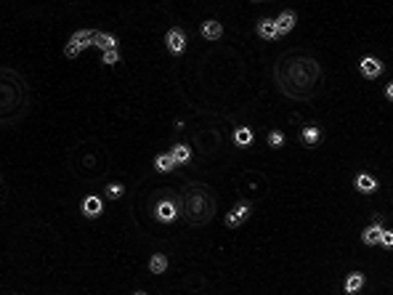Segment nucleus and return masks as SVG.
I'll return each instance as SVG.
<instances>
[{
  "label": "nucleus",
  "mask_w": 393,
  "mask_h": 295,
  "mask_svg": "<svg viewBox=\"0 0 393 295\" xmlns=\"http://www.w3.org/2000/svg\"><path fill=\"white\" fill-rule=\"evenodd\" d=\"M213 210H215V202L202 186H194V189L186 192V197H183V215H186L189 223H207L213 218Z\"/></svg>",
  "instance_id": "f257e3e1"
},
{
  "label": "nucleus",
  "mask_w": 393,
  "mask_h": 295,
  "mask_svg": "<svg viewBox=\"0 0 393 295\" xmlns=\"http://www.w3.org/2000/svg\"><path fill=\"white\" fill-rule=\"evenodd\" d=\"M359 67H361V75H364V77H380V75H383V61L375 59V56L361 59Z\"/></svg>",
  "instance_id": "f03ea898"
},
{
  "label": "nucleus",
  "mask_w": 393,
  "mask_h": 295,
  "mask_svg": "<svg viewBox=\"0 0 393 295\" xmlns=\"http://www.w3.org/2000/svg\"><path fill=\"white\" fill-rule=\"evenodd\" d=\"M247 215H250V205H244V202H242V205H236L234 210H231V213L226 215V226H229V229H236L244 218H247Z\"/></svg>",
  "instance_id": "7ed1b4c3"
},
{
  "label": "nucleus",
  "mask_w": 393,
  "mask_h": 295,
  "mask_svg": "<svg viewBox=\"0 0 393 295\" xmlns=\"http://www.w3.org/2000/svg\"><path fill=\"white\" fill-rule=\"evenodd\" d=\"M165 43H167V48H170L173 53H181L183 48H186V35L181 32V29H170L165 37Z\"/></svg>",
  "instance_id": "20e7f679"
},
{
  "label": "nucleus",
  "mask_w": 393,
  "mask_h": 295,
  "mask_svg": "<svg viewBox=\"0 0 393 295\" xmlns=\"http://www.w3.org/2000/svg\"><path fill=\"white\" fill-rule=\"evenodd\" d=\"M154 215H157L159 221H173L175 215H178V207H175V205L170 202V199H165V202H159V205H157Z\"/></svg>",
  "instance_id": "39448f33"
},
{
  "label": "nucleus",
  "mask_w": 393,
  "mask_h": 295,
  "mask_svg": "<svg viewBox=\"0 0 393 295\" xmlns=\"http://www.w3.org/2000/svg\"><path fill=\"white\" fill-rule=\"evenodd\" d=\"M292 27H295V13H292V11L279 13V19H276V32H279V35H287Z\"/></svg>",
  "instance_id": "423d86ee"
},
{
  "label": "nucleus",
  "mask_w": 393,
  "mask_h": 295,
  "mask_svg": "<svg viewBox=\"0 0 393 295\" xmlns=\"http://www.w3.org/2000/svg\"><path fill=\"white\" fill-rule=\"evenodd\" d=\"M258 35L263 37V40H274L276 35V21L274 19H263V21H258Z\"/></svg>",
  "instance_id": "0eeeda50"
},
{
  "label": "nucleus",
  "mask_w": 393,
  "mask_h": 295,
  "mask_svg": "<svg viewBox=\"0 0 393 295\" xmlns=\"http://www.w3.org/2000/svg\"><path fill=\"white\" fill-rule=\"evenodd\" d=\"M383 226L380 223H375V226H369V229H364V234H361V239H364V245H377L383 239Z\"/></svg>",
  "instance_id": "6e6552de"
},
{
  "label": "nucleus",
  "mask_w": 393,
  "mask_h": 295,
  "mask_svg": "<svg viewBox=\"0 0 393 295\" xmlns=\"http://www.w3.org/2000/svg\"><path fill=\"white\" fill-rule=\"evenodd\" d=\"M356 189L361 192V194H372L375 189H377V181L372 176H367V173H361L359 178H356Z\"/></svg>",
  "instance_id": "1a4fd4ad"
},
{
  "label": "nucleus",
  "mask_w": 393,
  "mask_h": 295,
  "mask_svg": "<svg viewBox=\"0 0 393 295\" xmlns=\"http://www.w3.org/2000/svg\"><path fill=\"white\" fill-rule=\"evenodd\" d=\"M82 213H85L88 218H96V215H101V199H98V197H88L85 202H82Z\"/></svg>",
  "instance_id": "9d476101"
},
{
  "label": "nucleus",
  "mask_w": 393,
  "mask_h": 295,
  "mask_svg": "<svg viewBox=\"0 0 393 295\" xmlns=\"http://www.w3.org/2000/svg\"><path fill=\"white\" fill-rule=\"evenodd\" d=\"M98 48H104V51H117V37H112V35H104V32H96V40H93Z\"/></svg>",
  "instance_id": "9b49d317"
},
{
  "label": "nucleus",
  "mask_w": 393,
  "mask_h": 295,
  "mask_svg": "<svg viewBox=\"0 0 393 295\" xmlns=\"http://www.w3.org/2000/svg\"><path fill=\"white\" fill-rule=\"evenodd\" d=\"M202 35L207 37V40H218V37L223 35V27L218 24V21H205V24H202Z\"/></svg>",
  "instance_id": "f8f14e48"
},
{
  "label": "nucleus",
  "mask_w": 393,
  "mask_h": 295,
  "mask_svg": "<svg viewBox=\"0 0 393 295\" xmlns=\"http://www.w3.org/2000/svg\"><path fill=\"white\" fill-rule=\"evenodd\" d=\"M361 285H364V274H351L348 279H345V293H348V295L359 293Z\"/></svg>",
  "instance_id": "ddd939ff"
},
{
  "label": "nucleus",
  "mask_w": 393,
  "mask_h": 295,
  "mask_svg": "<svg viewBox=\"0 0 393 295\" xmlns=\"http://www.w3.org/2000/svg\"><path fill=\"white\" fill-rule=\"evenodd\" d=\"M154 165H157V170H162V173H167V170H173L178 162L173 160V154H159L157 160H154Z\"/></svg>",
  "instance_id": "4468645a"
},
{
  "label": "nucleus",
  "mask_w": 393,
  "mask_h": 295,
  "mask_svg": "<svg viewBox=\"0 0 393 295\" xmlns=\"http://www.w3.org/2000/svg\"><path fill=\"white\" fill-rule=\"evenodd\" d=\"M149 269H152V274H162V271L167 269V258H165L162 253L152 255V261H149Z\"/></svg>",
  "instance_id": "2eb2a0df"
},
{
  "label": "nucleus",
  "mask_w": 393,
  "mask_h": 295,
  "mask_svg": "<svg viewBox=\"0 0 393 295\" xmlns=\"http://www.w3.org/2000/svg\"><path fill=\"white\" fill-rule=\"evenodd\" d=\"M93 40H96V32H90V29H82V32H75V37H72V43H75V45H80V48H82V45H90Z\"/></svg>",
  "instance_id": "dca6fc26"
},
{
  "label": "nucleus",
  "mask_w": 393,
  "mask_h": 295,
  "mask_svg": "<svg viewBox=\"0 0 393 295\" xmlns=\"http://www.w3.org/2000/svg\"><path fill=\"white\" fill-rule=\"evenodd\" d=\"M234 141H236V146H250L252 144V130L250 128H239L234 133Z\"/></svg>",
  "instance_id": "f3484780"
},
{
  "label": "nucleus",
  "mask_w": 393,
  "mask_h": 295,
  "mask_svg": "<svg viewBox=\"0 0 393 295\" xmlns=\"http://www.w3.org/2000/svg\"><path fill=\"white\" fill-rule=\"evenodd\" d=\"M173 160L178 162V165H183V162H186L189 157H191V152H189V146H183V144H178V146H173Z\"/></svg>",
  "instance_id": "a211bd4d"
},
{
  "label": "nucleus",
  "mask_w": 393,
  "mask_h": 295,
  "mask_svg": "<svg viewBox=\"0 0 393 295\" xmlns=\"http://www.w3.org/2000/svg\"><path fill=\"white\" fill-rule=\"evenodd\" d=\"M319 128H314V125H308V128H303V141L306 144H316L319 141Z\"/></svg>",
  "instance_id": "6ab92c4d"
},
{
  "label": "nucleus",
  "mask_w": 393,
  "mask_h": 295,
  "mask_svg": "<svg viewBox=\"0 0 393 295\" xmlns=\"http://www.w3.org/2000/svg\"><path fill=\"white\" fill-rule=\"evenodd\" d=\"M282 144H284V136L279 133V130H271V133H268V146H274L276 149V146H282Z\"/></svg>",
  "instance_id": "aec40b11"
},
{
  "label": "nucleus",
  "mask_w": 393,
  "mask_h": 295,
  "mask_svg": "<svg viewBox=\"0 0 393 295\" xmlns=\"http://www.w3.org/2000/svg\"><path fill=\"white\" fill-rule=\"evenodd\" d=\"M117 61H120L117 51H104V64H117Z\"/></svg>",
  "instance_id": "412c9836"
},
{
  "label": "nucleus",
  "mask_w": 393,
  "mask_h": 295,
  "mask_svg": "<svg viewBox=\"0 0 393 295\" xmlns=\"http://www.w3.org/2000/svg\"><path fill=\"white\" fill-rule=\"evenodd\" d=\"M64 53H67V59H75L77 53H80V45H75L72 40H69V43H67V48H64Z\"/></svg>",
  "instance_id": "4be33fe9"
},
{
  "label": "nucleus",
  "mask_w": 393,
  "mask_h": 295,
  "mask_svg": "<svg viewBox=\"0 0 393 295\" xmlns=\"http://www.w3.org/2000/svg\"><path fill=\"white\" fill-rule=\"evenodd\" d=\"M380 245H383V247H393V231H383Z\"/></svg>",
  "instance_id": "5701e85b"
},
{
  "label": "nucleus",
  "mask_w": 393,
  "mask_h": 295,
  "mask_svg": "<svg viewBox=\"0 0 393 295\" xmlns=\"http://www.w3.org/2000/svg\"><path fill=\"white\" fill-rule=\"evenodd\" d=\"M106 192H109V197H120V194H122V186H120V184H112Z\"/></svg>",
  "instance_id": "b1692460"
},
{
  "label": "nucleus",
  "mask_w": 393,
  "mask_h": 295,
  "mask_svg": "<svg viewBox=\"0 0 393 295\" xmlns=\"http://www.w3.org/2000/svg\"><path fill=\"white\" fill-rule=\"evenodd\" d=\"M385 96L393 98V83H388V88H385Z\"/></svg>",
  "instance_id": "393cba45"
},
{
  "label": "nucleus",
  "mask_w": 393,
  "mask_h": 295,
  "mask_svg": "<svg viewBox=\"0 0 393 295\" xmlns=\"http://www.w3.org/2000/svg\"><path fill=\"white\" fill-rule=\"evenodd\" d=\"M136 295H146V293H136Z\"/></svg>",
  "instance_id": "a878e982"
}]
</instances>
